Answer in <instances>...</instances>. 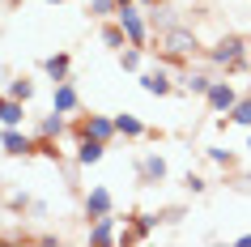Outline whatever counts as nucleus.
Instances as JSON below:
<instances>
[{
	"label": "nucleus",
	"mask_w": 251,
	"mask_h": 247,
	"mask_svg": "<svg viewBox=\"0 0 251 247\" xmlns=\"http://www.w3.org/2000/svg\"><path fill=\"white\" fill-rule=\"evenodd\" d=\"M204 60H209L213 68H226V73H251L247 39H238V34H222V39L204 52Z\"/></svg>",
	"instance_id": "obj_1"
},
{
	"label": "nucleus",
	"mask_w": 251,
	"mask_h": 247,
	"mask_svg": "<svg viewBox=\"0 0 251 247\" xmlns=\"http://www.w3.org/2000/svg\"><path fill=\"white\" fill-rule=\"evenodd\" d=\"M158 47L171 64H179V60H192L200 52V39H196V30H187V26H166V30H158Z\"/></svg>",
	"instance_id": "obj_2"
},
{
	"label": "nucleus",
	"mask_w": 251,
	"mask_h": 247,
	"mask_svg": "<svg viewBox=\"0 0 251 247\" xmlns=\"http://www.w3.org/2000/svg\"><path fill=\"white\" fill-rule=\"evenodd\" d=\"M115 22L124 26V34H128V43H136V47H145L149 43V17L141 13V4H124V9H115Z\"/></svg>",
	"instance_id": "obj_3"
},
{
	"label": "nucleus",
	"mask_w": 251,
	"mask_h": 247,
	"mask_svg": "<svg viewBox=\"0 0 251 247\" xmlns=\"http://www.w3.org/2000/svg\"><path fill=\"white\" fill-rule=\"evenodd\" d=\"M238 98H243V94H238L226 77H217V81L209 85V94H204V103H209V111H213V115H230V107H234Z\"/></svg>",
	"instance_id": "obj_4"
},
{
	"label": "nucleus",
	"mask_w": 251,
	"mask_h": 247,
	"mask_svg": "<svg viewBox=\"0 0 251 247\" xmlns=\"http://www.w3.org/2000/svg\"><path fill=\"white\" fill-rule=\"evenodd\" d=\"M158 221H166V218H162V213H136V218L119 230V243H145L149 234L158 230Z\"/></svg>",
	"instance_id": "obj_5"
},
{
	"label": "nucleus",
	"mask_w": 251,
	"mask_h": 247,
	"mask_svg": "<svg viewBox=\"0 0 251 247\" xmlns=\"http://www.w3.org/2000/svg\"><path fill=\"white\" fill-rule=\"evenodd\" d=\"M73 137H98V141H111L119 137L115 132V115H85L73 124Z\"/></svg>",
	"instance_id": "obj_6"
},
{
	"label": "nucleus",
	"mask_w": 251,
	"mask_h": 247,
	"mask_svg": "<svg viewBox=\"0 0 251 247\" xmlns=\"http://www.w3.org/2000/svg\"><path fill=\"white\" fill-rule=\"evenodd\" d=\"M141 90L153 94V98H166V94H175V81H171V73H166V64L141 68Z\"/></svg>",
	"instance_id": "obj_7"
},
{
	"label": "nucleus",
	"mask_w": 251,
	"mask_h": 247,
	"mask_svg": "<svg viewBox=\"0 0 251 247\" xmlns=\"http://www.w3.org/2000/svg\"><path fill=\"white\" fill-rule=\"evenodd\" d=\"M106 213H115V196H111V188L106 183H94L90 192H85V218H106Z\"/></svg>",
	"instance_id": "obj_8"
},
{
	"label": "nucleus",
	"mask_w": 251,
	"mask_h": 247,
	"mask_svg": "<svg viewBox=\"0 0 251 247\" xmlns=\"http://www.w3.org/2000/svg\"><path fill=\"white\" fill-rule=\"evenodd\" d=\"M0 149L9 158H30L34 154V137L22 132V128H0Z\"/></svg>",
	"instance_id": "obj_9"
},
{
	"label": "nucleus",
	"mask_w": 251,
	"mask_h": 247,
	"mask_svg": "<svg viewBox=\"0 0 251 247\" xmlns=\"http://www.w3.org/2000/svg\"><path fill=\"white\" fill-rule=\"evenodd\" d=\"M166 175H171V166H166L162 154H145L136 162V179L141 183H166Z\"/></svg>",
	"instance_id": "obj_10"
},
{
	"label": "nucleus",
	"mask_w": 251,
	"mask_h": 247,
	"mask_svg": "<svg viewBox=\"0 0 251 247\" xmlns=\"http://www.w3.org/2000/svg\"><path fill=\"white\" fill-rule=\"evenodd\" d=\"M213 81H217V77H213V73H200V68H187L183 77L175 81V90H179V94H196V98H204V94H209V85H213Z\"/></svg>",
	"instance_id": "obj_11"
},
{
	"label": "nucleus",
	"mask_w": 251,
	"mask_h": 247,
	"mask_svg": "<svg viewBox=\"0 0 251 247\" xmlns=\"http://www.w3.org/2000/svg\"><path fill=\"white\" fill-rule=\"evenodd\" d=\"M51 107H55V111H64V115H73V111L81 107L77 85H73V81H55V90H51Z\"/></svg>",
	"instance_id": "obj_12"
},
{
	"label": "nucleus",
	"mask_w": 251,
	"mask_h": 247,
	"mask_svg": "<svg viewBox=\"0 0 251 247\" xmlns=\"http://www.w3.org/2000/svg\"><path fill=\"white\" fill-rule=\"evenodd\" d=\"M22 119H26V103L13 94H0V128H22Z\"/></svg>",
	"instance_id": "obj_13"
},
{
	"label": "nucleus",
	"mask_w": 251,
	"mask_h": 247,
	"mask_svg": "<svg viewBox=\"0 0 251 247\" xmlns=\"http://www.w3.org/2000/svg\"><path fill=\"white\" fill-rule=\"evenodd\" d=\"M106 154V141L98 137H77V166H98Z\"/></svg>",
	"instance_id": "obj_14"
},
{
	"label": "nucleus",
	"mask_w": 251,
	"mask_h": 247,
	"mask_svg": "<svg viewBox=\"0 0 251 247\" xmlns=\"http://www.w3.org/2000/svg\"><path fill=\"white\" fill-rule=\"evenodd\" d=\"M90 243H119V218L115 213L90 221Z\"/></svg>",
	"instance_id": "obj_15"
},
{
	"label": "nucleus",
	"mask_w": 251,
	"mask_h": 247,
	"mask_svg": "<svg viewBox=\"0 0 251 247\" xmlns=\"http://www.w3.org/2000/svg\"><path fill=\"white\" fill-rule=\"evenodd\" d=\"M115 132L119 137H124V141H141V137H145V124H141V119L132 115V111H124V115H115Z\"/></svg>",
	"instance_id": "obj_16"
},
{
	"label": "nucleus",
	"mask_w": 251,
	"mask_h": 247,
	"mask_svg": "<svg viewBox=\"0 0 251 247\" xmlns=\"http://www.w3.org/2000/svg\"><path fill=\"white\" fill-rule=\"evenodd\" d=\"M43 73H47L51 81H68V73H73V60H68V52L47 55V60H43Z\"/></svg>",
	"instance_id": "obj_17"
},
{
	"label": "nucleus",
	"mask_w": 251,
	"mask_h": 247,
	"mask_svg": "<svg viewBox=\"0 0 251 247\" xmlns=\"http://www.w3.org/2000/svg\"><path fill=\"white\" fill-rule=\"evenodd\" d=\"M34 137H60V141H64V111L51 107V115H43L39 124H34Z\"/></svg>",
	"instance_id": "obj_18"
},
{
	"label": "nucleus",
	"mask_w": 251,
	"mask_h": 247,
	"mask_svg": "<svg viewBox=\"0 0 251 247\" xmlns=\"http://www.w3.org/2000/svg\"><path fill=\"white\" fill-rule=\"evenodd\" d=\"M119 68H124V73H141V68H145V47L128 43V47L119 52Z\"/></svg>",
	"instance_id": "obj_19"
},
{
	"label": "nucleus",
	"mask_w": 251,
	"mask_h": 247,
	"mask_svg": "<svg viewBox=\"0 0 251 247\" xmlns=\"http://www.w3.org/2000/svg\"><path fill=\"white\" fill-rule=\"evenodd\" d=\"M226 124H238V128H251V94H243L234 107H230V115H226Z\"/></svg>",
	"instance_id": "obj_20"
},
{
	"label": "nucleus",
	"mask_w": 251,
	"mask_h": 247,
	"mask_svg": "<svg viewBox=\"0 0 251 247\" xmlns=\"http://www.w3.org/2000/svg\"><path fill=\"white\" fill-rule=\"evenodd\" d=\"M102 47H111V52H124V47H128V34H124V26H119V22L102 26Z\"/></svg>",
	"instance_id": "obj_21"
},
{
	"label": "nucleus",
	"mask_w": 251,
	"mask_h": 247,
	"mask_svg": "<svg viewBox=\"0 0 251 247\" xmlns=\"http://www.w3.org/2000/svg\"><path fill=\"white\" fill-rule=\"evenodd\" d=\"M4 94H13V98H22V103H30V98H34V81H30V77H13Z\"/></svg>",
	"instance_id": "obj_22"
},
{
	"label": "nucleus",
	"mask_w": 251,
	"mask_h": 247,
	"mask_svg": "<svg viewBox=\"0 0 251 247\" xmlns=\"http://www.w3.org/2000/svg\"><path fill=\"white\" fill-rule=\"evenodd\" d=\"M204 158H209L213 166H222V170H234V154H230V149H222V145L204 149Z\"/></svg>",
	"instance_id": "obj_23"
},
{
	"label": "nucleus",
	"mask_w": 251,
	"mask_h": 247,
	"mask_svg": "<svg viewBox=\"0 0 251 247\" xmlns=\"http://www.w3.org/2000/svg\"><path fill=\"white\" fill-rule=\"evenodd\" d=\"M119 9V0H90V17H111Z\"/></svg>",
	"instance_id": "obj_24"
},
{
	"label": "nucleus",
	"mask_w": 251,
	"mask_h": 247,
	"mask_svg": "<svg viewBox=\"0 0 251 247\" xmlns=\"http://www.w3.org/2000/svg\"><path fill=\"white\" fill-rule=\"evenodd\" d=\"M183 188H187V192H192V196H204V192H209V183L200 179V175H192V170H187V175H183Z\"/></svg>",
	"instance_id": "obj_25"
},
{
	"label": "nucleus",
	"mask_w": 251,
	"mask_h": 247,
	"mask_svg": "<svg viewBox=\"0 0 251 247\" xmlns=\"http://www.w3.org/2000/svg\"><path fill=\"white\" fill-rule=\"evenodd\" d=\"M234 188H238V192H251V175H238V179H234Z\"/></svg>",
	"instance_id": "obj_26"
},
{
	"label": "nucleus",
	"mask_w": 251,
	"mask_h": 247,
	"mask_svg": "<svg viewBox=\"0 0 251 247\" xmlns=\"http://www.w3.org/2000/svg\"><path fill=\"white\" fill-rule=\"evenodd\" d=\"M136 4H141V9H153V4H162V0H136Z\"/></svg>",
	"instance_id": "obj_27"
},
{
	"label": "nucleus",
	"mask_w": 251,
	"mask_h": 247,
	"mask_svg": "<svg viewBox=\"0 0 251 247\" xmlns=\"http://www.w3.org/2000/svg\"><path fill=\"white\" fill-rule=\"evenodd\" d=\"M124 4H136V0H119V9H124Z\"/></svg>",
	"instance_id": "obj_28"
},
{
	"label": "nucleus",
	"mask_w": 251,
	"mask_h": 247,
	"mask_svg": "<svg viewBox=\"0 0 251 247\" xmlns=\"http://www.w3.org/2000/svg\"><path fill=\"white\" fill-rule=\"evenodd\" d=\"M4 4H22V0H4Z\"/></svg>",
	"instance_id": "obj_29"
},
{
	"label": "nucleus",
	"mask_w": 251,
	"mask_h": 247,
	"mask_svg": "<svg viewBox=\"0 0 251 247\" xmlns=\"http://www.w3.org/2000/svg\"><path fill=\"white\" fill-rule=\"evenodd\" d=\"M47 4H64V0H47Z\"/></svg>",
	"instance_id": "obj_30"
},
{
	"label": "nucleus",
	"mask_w": 251,
	"mask_h": 247,
	"mask_svg": "<svg viewBox=\"0 0 251 247\" xmlns=\"http://www.w3.org/2000/svg\"><path fill=\"white\" fill-rule=\"evenodd\" d=\"M247 154H251V137H247Z\"/></svg>",
	"instance_id": "obj_31"
},
{
	"label": "nucleus",
	"mask_w": 251,
	"mask_h": 247,
	"mask_svg": "<svg viewBox=\"0 0 251 247\" xmlns=\"http://www.w3.org/2000/svg\"><path fill=\"white\" fill-rule=\"evenodd\" d=\"M247 52H251V43H247Z\"/></svg>",
	"instance_id": "obj_32"
}]
</instances>
